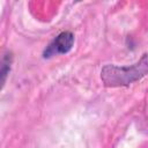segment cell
Wrapping results in <instances>:
<instances>
[{
  "mask_svg": "<svg viewBox=\"0 0 148 148\" xmlns=\"http://www.w3.org/2000/svg\"><path fill=\"white\" fill-rule=\"evenodd\" d=\"M148 73V56L143 54L142 58L133 66L117 67L113 65H106L101 73V77L105 86L118 87L127 86L134 81L140 80Z\"/></svg>",
  "mask_w": 148,
  "mask_h": 148,
  "instance_id": "obj_1",
  "label": "cell"
},
{
  "mask_svg": "<svg viewBox=\"0 0 148 148\" xmlns=\"http://www.w3.org/2000/svg\"><path fill=\"white\" fill-rule=\"evenodd\" d=\"M74 43V36L69 31L61 32L56 37V39L47 46V49L44 52V57L49 58L54 54H61V53H67Z\"/></svg>",
  "mask_w": 148,
  "mask_h": 148,
  "instance_id": "obj_2",
  "label": "cell"
}]
</instances>
